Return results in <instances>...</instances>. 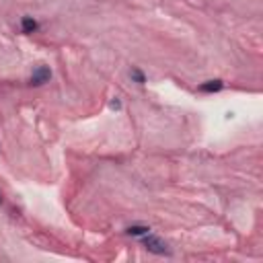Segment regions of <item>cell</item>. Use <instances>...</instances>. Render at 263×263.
<instances>
[{"label":"cell","instance_id":"1","mask_svg":"<svg viewBox=\"0 0 263 263\" xmlns=\"http://www.w3.org/2000/svg\"><path fill=\"white\" fill-rule=\"evenodd\" d=\"M144 247H146L150 253H157V255H169L167 243H165V240H161L159 236H152V234H144Z\"/></svg>","mask_w":263,"mask_h":263},{"label":"cell","instance_id":"2","mask_svg":"<svg viewBox=\"0 0 263 263\" xmlns=\"http://www.w3.org/2000/svg\"><path fill=\"white\" fill-rule=\"evenodd\" d=\"M50 78H52L50 68H48V66H39V68H37V70H33V74H31V84L39 86V84H46Z\"/></svg>","mask_w":263,"mask_h":263},{"label":"cell","instance_id":"3","mask_svg":"<svg viewBox=\"0 0 263 263\" xmlns=\"http://www.w3.org/2000/svg\"><path fill=\"white\" fill-rule=\"evenodd\" d=\"M220 89H222V82H220V80H208L206 84L200 86V91H204V93H216V91H220Z\"/></svg>","mask_w":263,"mask_h":263},{"label":"cell","instance_id":"4","mask_svg":"<svg viewBox=\"0 0 263 263\" xmlns=\"http://www.w3.org/2000/svg\"><path fill=\"white\" fill-rule=\"evenodd\" d=\"M21 27H23V31H25V33H33V31L37 29V23H35L31 17H23Z\"/></svg>","mask_w":263,"mask_h":263},{"label":"cell","instance_id":"5","mask_svg":"<svg viewBox=\"0 0 263 263\" xmlns=\"http://www.w3.org/2000/svg\"><path fill=\"white\" fill-rule=\"evenodd\" d=\"M148 226H129L127 228V234H132V236H144V234H148Z\"/></svg>","mask_w":263,"mask_h":263},{"label":"cell","instance_id":"6","mask_svg":"<svg viewBox=\"0 0 263 263\" xmlns=\"http://www.w3.org/2000/svg\"><path fill=\"white\" fill-rule=\"evenodd\" d=\"M129 74H132V78H134L136 82H140V84H144V82H146V76H144V74H142L140 70H136V68H134V70H132Z\"/></svg>","mask_w":263,"mask_h":263},{"label":"cell","instance_id":"7","mask_svg":"<svg viewBox=\"0 0 263 263\" xmlns=\"http://www.w3.org/2000/svg\"><path fill=\"white\" fill-rule=\"evenodd\" d=\"M109 107H111V109H119V107H121V103H119L117 99H113V101L109 103Z\"/></svg>","mask_w":263,"mask_h":263},{"label":"cell","instance_id":"8","mask_svg":"<svg viewBox=\"0 0 263 263\" xmlns=\"http://www.w3.org/2000/svg\"><path fill=\"white\" fill-rule=\"evenodd\" d=\"M0 202H3V195H0Z\"/></svg>","mask_w":263,"mask_h":263}]
</instances>
